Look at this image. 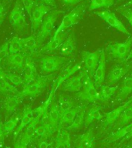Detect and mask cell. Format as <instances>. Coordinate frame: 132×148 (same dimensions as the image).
I'll return each instance as SVG.
<instances>
[{
  "instance_id": "9c48e42d",
  "label": "cell",
  "mask_w": 132,
  "mask_h": 148,
  "mask_svg": "<svg viewBox=\"0 0 132 148\" xmlns=\"http://www.w3.org/2000/svg\"><path fill=\"white\" fill-rule=\"evenodd\" d=\"M52 8L53 7L43 4L34 7V9H32L31 16H30V21H31V24H32L31 29H32V32H35L39 29V27L42 24L44 16L48 13L49 12H50L52 10Z\"/></svg>"
},
{
  "instance_id": "603a6c76",
  "label": "cell",
  "mask_w": 132,
  "mask_h": 148,
  "mask_svg": "<svg viewBox=\"0 0 132 148\" xmlns=\"http://www.w3.org/2000/svg\"><path fill=\"white\" fill-rule=\"evenodd\" d=\"M53 94L54 93L51 91L50 93V96H49L46 101L44 102L43 103H42L39 106L32 110V120H36V121L39 123L40 122L41 117L43 116L44 113L46 110H48L49 108H50V105H51V103H52Z\"/></svg>"
},
{
  "instance_id": "ee69618b",
  "label": "cell",
  "mask_w": 132,
  "mask_h": 148,
  "mask_svg": "<svg viewBox=\"0 0 132 148\" xmlns=\"http://www.w3.org/2000/svg\"><path fill=\"white\" fill-rule=\"evenodd\" d=\"M9 42H6L0 46V63L5 58L9 56Z\"/></svg>"
},
{
  "instance_id": "f35d334b",
  "label": "cell",
  "mask_w": 132,
  "mask_h": 148,
  "mask_svg": "<svg viewBox=\"0 0 132 148\" xmlns=\"http://www.w3.org/2000/svg\"><path fill=\"white\" fill-rule=\"evenodd\" d=\"M22 39H23L24 49H26L32 52V51L36 50L38 48L36 38L35 37L34 35H31L30 36L26 37V38H23Z\"/></svg>"
},
{
  "instance_id": "c3c4849f",
  "label": "cell",
  "mask_w": 132,
  "mask_h": 148,
  "mask_svg": "<svg viewBox=\"0 0 132 148\" xmlns=\"http://www.w3.org/2000/svg\"><path fill=\"white\" fill-rule=\"evenodd\" d=\"M62 2H63L65 4L67 5H76L80 3L81 1H83V0H61Z\"/></svg>"
},
{
  "instance_id": "8fae6325",
  "label": "cell",
  "mask_w": 132,
  "mask_h": 148,
  "mask_svg": "<svg viewBox=\"0 0 132 148\" xmlns=\"http://www.w3.org/2000/svg\"><path fill=\"white\" fill-rule=\"evenodd\" d=\"M87 73L85 70H81L80 73L77 74L76 76L67 79L62 84L61 89L68 92H79L81 88L83 87V79Z\"/></svg>"
},
{
  "instance_id": "52a82bcc",
  "label": "cell",
  "mask_w": 132,
  "mask_h": 148,
  "mask_svg": "<svg viewBox=\"0 0 132 148\" xmlns=\"http://www.w3.org/2000/svg\"><path fill=\"white\" fill-rule=\"evenodd\" d=\"M101 49H97L93 53L88 51H83L81 53L84 66L88 73L90 74V76H94V75L95 70L97 69L100 57L101 55Z\"/></svg>"
},
{
  "instance_id": "484cf974",
  "label": "cell",
  "mask_w": 132,
  "mask_h": 148,
  "mask_svg": "<svg viewBox=\"0 0 132 148\" xmlns=\"http://www.w3.org/2000/svg\"><path fill=\"white\" fill-rule=\"evenodd\" d=\"M128 71V68L124 66H115L111 69L107 76V82L109 83H114L122 78Z\"/></svg>"
},
{
  "instance_id": "f546056e",
  "label": "cell",
  "mask_w": 132,
  "mask_h": 148,
  "mask_svg": "<svg viewBox=\"0 0 132 148\" xmlns=\"http://www.w3.org/2000/svg\"><path fill=\"white\" fill-rule=\"evenodd\" d=\"M22 115H23V113H17L16 115H14L13 116H12L10 119H9L5 123L4 130L6 136L8 134L15 131V129L17 127L18 123L20 121L21 118H22Z\"/></svg>"
},
{
  "instance_id": "e0dca14e",
  "label": "cell",
  "mask_w": 132,
  "mask_h": 148,
  "mask_svg": "<svg viewBox=\"0 0 132 148\" xmlns=\"http://www.w3.org/2000/svg\"><path fill=\"white\" fill-rule=\"evenodd\" d=\"M76 47V40L75 37V33L72 32L69 35H68L65 39L62 45L60 47V54L65 57L71 55L74 53Z\"/></svg>"
},
{
  "instance_id": "2e32d148",
  "label": "cell",
  "mask_w": 132,
  "mask_h": 148,
  "mask_svg": "<svg viewBox=\"0 0 132 148\" xmlns=\"http://www.w3.org/2000/svg\"><path fill=\"white\" fill-rule=\"evenodd\" d=\"M76 148H94V136L92 129H89L84 134H81L75 140Z\"/></svg>"
},
{
  "instance_id": "db71d44e",
  "label": "cell",
  "mask_w": 132,
  "mask_h": 148,
  "mask_svg": "<svg viewBox=\"0 0 132 148\" xmlns=\"http://www.w3.org/2000/svg\"><path fill=\"white\" fill-rule=\"evenodd\" d=\"M127 5H132V0H129V1H128L124 5H123V6H127Z\"/></svg>"
},
{
  "instance_id": "816d5d0a",
  "label": "cell",
  "mask_w": 132,
  "mask_h": 148,
  "mask_svg": "<svg viewBox=\"0 0 132 148\" xmlns=\"http://www.w3.org/2000/svg\"><path fill=\"white\" fill-rule=\"evenodd\" d=\"M54 148H67L66 146L60 141H58L56 140H55V147Z\"/></svg>"
},
{
  "instance_id": "7bdbcfd3",
  "label": "cell",
  "mask_w": 132,
  "mask_h": 148,
  "mask_svg": "<svg viewBox=\"0 0 132 148\" xmlns=\"http://www.w3.org/2000/svg\"><path fill=\"white\" fill-rule=\"evenodd\" d=\"M21 2L23 3L25 10L27 12L28 15H29L30 17V16H31V14H32V9H34V0H21Z\"/></svg>"
},
{
  "instance_id": "3957f363",
  "label": "cell",
  "mask_w": 132,
  "mask_h": 148,
  "mask_svg": "<svg viewBox=\"0 0 132 148\" xmlns=\"http://www.w3.org/2000/svg\"><path fill=\"white\" fill-rule=\"evenodd\" d=\"M69 59L60 56H46L39 61V68L43 73H52L58 71L67 62Z\"/></svg>"
},
{
  "instance_id": "6f0895ef",
  "label": "cell",
  "mask_w": 132,
  "mask_h": 148,
  "mask_svg": "<svg viewBox=\"0 0 132 148\" xmlns=\"http://www.w3.org/2000/svg\"><path fill=\"white\" fill-rule=\"evenodd\" d=\"M119 1H122V0H119Z\"/></svg>"
},
{
  "instance_id": "f1b7e54d",
  "label": "cell",
  "mask_w": 132,
  "mask_h": 148,
  "mask_svg": "<svg viewBox=\"0 0 132 148\" xmlns=\"http://www.w3.org/2000/svg\"><path fill=\"white\" fill-rule=\"evenodd\" d=\"M132 92V76H129L124 79L123 81L122 86L120 87V92L116 97L117 99H124V98L128 96V95Z\"/></svg>"
},
{
  "instance_id": "7a4b0ae2",
  "label": "cell",
  "mask_w": 132,
  "mask_h": 148,
  "mask_svg": "<svg viewBox=\"0 0 132 148\" xmlns=\"http://www.w3.org/2000/svg\"><path fill=\"white\" fill-rule=\"evenodd\" d=\"M63 13H64V12L62 11V10H57V9L51 10L50 12L47 13L46 17L44 18L43 21L42 22L41 29L37 35V36L36 37L38 47L41 46L42 43L49 36V35H50L53 29V26H54V23H56V21L57 20L60 15Z\"/></svg>"
},
{
  "instance_id": "836d02e7",
  "label": "cell",
  "mask_w": 132,
  "mask_h": 148,
  "mask_svg": "<svg viewBox=\"0 0 132 148\" xmlns=\"http://www.w3.org/2000/svg\"><path fill=\"white\" fill-rule=\"evenodd\" d=\"M132 120V104L124 110L119 118L118 119L117 125L118 127H123Z\"/></svg>"
},
{
  "instance_id": "e575fe53",
  "label": "cell",
  "mask_w": 132,
  "mask_h": 148,
  "mask_svg": "<svg viewBox=\"0 0 132 148\" xmlns=\"http://www.w3.org/2000/svg\"><path fill=\"white\" fill-rule=\"evenodd\" d=\"M59 108H60V115L74 107V102L73 99L67 97H60L59 100Z\"/></svg>"
},
{
  "instance_id": "9a60e30c",
  "label": "cell",
  "mask_w": 132,
  "mask_h": 148,
  "mask_svg": "<svg viewBox=\"0 0 132 148\" xmlns=\"http://www.w3.org/2000/svg\"><path fill=\"white\" fill-rule=\"evenodd\" d=\"M105 69H106V55L104 49H102L98 65L94 75V83L97 86H100L104 83L105 79Z\"/></svg>"
},
{
  "instance_id": "5bb4252c",
  "label": "cell",
  "mask_w": 132,
  "mask_h": 148,
  "mask_svg": "<svg viewBox=\"0 0 132 148\" xmlns=\"http://www.w3.org/2000/svg\"><path fill=\"white\" fill-rule=\"evenodd\" d=\"M22 97L17 94L8 95L4 102H3V108H4L5 115L6 118H9L12 114L14 111L16 110V107L19 106V104L21 103Z\"/></svg>"
},
{
  "instance_id": "7c38bea8",
  "label": "cell",
  "mask_w": 132,
  "mask_h": 148,
  "mask_svg": "<svg viewBox=\"0 0 132 148\" xmlns=\"http://www.w3.org/2000/svg\"><path fill=\"white\" fill-rule=\"evenodd\" d=\"M132 46V37H130L124 42H118L109 46V50L114 58L126 60Z\"/></svg>"
},
{
  "instance_id": "83f0119b",
  "label": "cell",
  "mask_w": 132,
  "mask_h": 148,
  "mask_svg": "<svg viewBox=\"0 0 132 148\" xmlns=\"http://www.w3.org/2000/svg\"><path fill=\"white\" fill-rule=\"evenodd\" d=\"M81 107H74L71 110L68 111H66L65 113H62L60 115V124L59 127H63V125L64 124H71L72 122L74 121V118L78 113V112L81 110Z\"/></svg>"
},
{
  "instance_id": "4dcf8cb0",
  "label": "cell",
  "mask_w": 132,
  "mask_h": 148,
  "mask_svg": "<svg viewBox=\"0 0 132 148\" xmlns=\"http://www.w3.org/2000/svg\"><path fill=\"white\" fill-rule=\"evenodd\" d=\"M85 113V108L81 109L78 112V113L76 114V116H75L74 121L72 122L71 124L67 128V130L68 131H76V130H78L81 127L82 124H83V121H84Z\"/></svg>"
},
{
  "instance_id": "8d00e7d4",
  "label": "cell",
  "mask_w": 132,
  "mask_h": 148,
  "mask_svg": "<svg viewBox=\"0 0 132 148\" xmlns=\"http://www.w3.org/2000/svg\"><path fill=\"white\" fill-rule=\"evenodd\" d=\"M118 89V86H103L100 91V99L102 101L107 100L111 98L116 92Z\"/></svg>"
},
{
  "instance_id": "74e56055",
  "label": "cell",
  "mask_w": 132,
  "mask_h": 148,
  "mask_svg": "<svg viewBox=\"0 0 132 148\" xmlns=\"http://www.w3.org/2000/svg\"><path fill=\"white\" fill-rule=\"evenodd\" d=\"M114 0H91L89 10H94L100 8H109L113 5Z\"/></svg>"
},
{
  "instance_id": "5b68a950",
  "label": "cell",
  "mask_w": 132,
  "mask_h": 148,
  "mask_svg": "<svg viewBox=\"0 0 132 148\" xmlns=\"http://www.w3.org/2000/svg\"><path fill=\"white\" fill-rule=\"evenodd\" d=\"M76 97L83 101L92 103L100 99V92L97 91L94 83L93 82L89 74H86L83 79V90L76 93Z\"/></svg>"
},
{
  "instance_id": "6da1fadb",
  "label": "cell",
  "mask_w": 132,
  "mask_h": 148,
  "mask_svg": "<svg viewBox=\"0 0 132 148\" xmlns=\"http://www.w3.org/2000/svg\"><path fill=\"white\" fill-rule=\"evenodd\" d=\"M54 75L50 74L47 76H38L36 79L32 82L24 84L23 90L18 93L20 97H30L32 98H36L39 97L47 87L49 83L53 80Z\"/></svg>"
},
{
  "instance_id": "ab89813d",
  "label": "cell",
  "mask_w": 132,
  "mask_h": 148,
  "mask_svg": "<svg viewBox=\"0 0 132 148\" xmlns=\"http://www.w3.org/2000/svg\"><path fill=\"white\" fill-rule=\"evenodd\" d=\"M35 135H36L37 136H39V137L43 139V140H46L48 136H51L52 134L50 133V131L44 126L39 125L35 129Z\"/></svg>"
},
{
  "instance_id": "d6a6232c",
  "label": "cell",
  "mask_w": 132,
  "mask_h": 148,
  "mask_svg": "<svg viewBox=\"0 0 132 148\" xmlns=\"http://www.w3.org/2000/svg\"><path fill=\"white\" fill-rule=\"evenodd\" d=\"M24 49L23 43V39L17 36L13 37L9 42V52L10 54L20 53Z\"/></svg>"
},
{
  "instance_id": "4fadbf2b",
  "label": "cell",
  "mask_w": 132,
  "mask_h": 148,
  "mask_svg": "<svg viewBox=\"0 0 132 148\" xmlns=\"http://www.w3.org/2000/svg\"><path fill=\"white\" fill-rule=\"evenodd\" d=\"M23 84L32 82L37 78V70L35 62L30 56H26L23 66Z\"/></svg>"
},
{
  "instance_id": "4316f807",
  "label": "cell",
  "mask_w": 132,
  "mask_h": 148,
  "mask_svg": "<svg viewBox=\"0 0 132 148\" xmlns=\"http://www.w3.org/2000/svg\"><path fill=\"white\" fill-rule=\"evenodd\" d=\"M49 116H50V120L51 126L56 130H58L59 124H60V112L59 105L57 103H51L50 111H49Z\"/></svg>"
},
{
  "instance_id": "d590c367",
  "label": "cell",
  "mask_w": 132,
  "mask_h": 148,
  "mask_svg": "<svg viewBox=\"0 0 132 148\" xmlns=\"http://www.w3.org/2000/svg\"><path fill=\"white\" fill-rule=\"evenodd\" d=\"M131 130H132V123L118 130V131L116 132V133H114L113 134H112V135H111L108 139H107V140H108L109 142H113V141L114 140H118L122 139L123 137L126 135V134H128V133L131 131Z\"/></svg>"
},
{
  "instance_id": "277c9868",
  "label": "cell",
  "mask_w": 132,
  "mask_h": 148,
  "mask_svg": "<svg viewBox=\"0 0 132 148\" xmlns=\"http://www.w3.org/2000/svg\"><path fill=\"white\" fill-rule=\"evenodd\" d=\"M84 9H85V5H79V6L73 9L70 12L67 14L63 18L62 22L60 23V25H59V27L57 28V29L56 30L53 38H56L60 33L65 32V30L67 29L68 28L71 27L72 25L78 23L79 21L80 20L82 16H83Z\"/></svg>"
},
{
  "instance_id": "1f68e13d",
  "label": "cell",
  "mask_w": 132,
  "mask_h": 148,
  "mask_svg": "<svg viewBox=\"0 0 132 148\" xmlns=\"http://www.w3.org/2000/svg\"><path fill=\"white\" fill-rule=\"evenodd\" d=\"M55 140L62 142L67 148H71V140H70L69 131L67 129H64L63 127H59L58 128L57 136Z\"/></svg>"
},
{
  "instance_id": "7dc6e473",
  "label": "cell",
  "mask_w": 132,
  "mask_h": 148,
  "mask_svg": "<svg viewBox=\"0 0 132 148\" xmlns=\"http://www.w3.org/2000/svg\"><path fill=\"white\" fill-rule=\"evenodd\" d=\"M37 145H38V147L39 148H49V147L50 146V143L46 142V140L42 139V140L37 142Z\"/></svg>"
},
{
  "instance_id": "f5cc1de1",
  "label": "cell",
  "mask_w": 132,
  "mask_h": 148,
  "mask_svg": "<svg viewBox=\"0 0 132 148\" xmlns=\"http://www.w3.org/2000/svg\"><path fill=\"white\" fill-rule=\"evenodd\" d=\"M132 138V130L131 132H129L128 134H127L124 137L122 138V140H129V139Z\"/></svg>"
},
{
  "instance_id": "ac0fdd59",
  "label": "cell",
  "mask_w": 132,
  "mask_h": 148,
  "mask_svg": "<svg viewBox=\"0 0 132 148\" xmlns=\"http://www.w3.org/2000/svg\"><path fill=\"white\" fill-rule=\"evenodd\" d=\"M25 56H26L24 55V53H23L10 54L6 57V62L9 67H11L12 69L23 72Z\"/></svg>"
},
{
  "instance_id": "8992f818",
  "label": "cell",
  "mask_w": 132,
  "mask_h": 148,
  "mask_svg": "<svg viewBox=\"0 0 132 148\" xmlns=\"http://www.w3.org/2000/svg\"><path fill=\"white\" fill-rule=\"evenodd\" d=\"M9 22L12 26L18 32L23 31L27 27V23L23 13V9L19 0H17L14 8L9 14Z\"/></svg>"
},
{
  "instance_id": "d4e9b609",
  "label": "cell",
  "mask_w": 132,
  "mask_h": 148,
  "mask_svg": "<svg viewBox=\"0 0 132 148\" xmlns=\"http://www.w3.org/2000/svg\"><path fill=\"white\" fill-rule=\"evenodd\" d=\"M101 109V106H94L88 110L87 115L85 116V119H84V126L85 127H88L94 120H101L103 118V116L100 114Z\"/></svg>"
},
{
  "instance_id": "cb8c5ba5",
  "label": "cell",
  "mask_w": 132,
  "mask_h": 148,
  "mask_svg": "<svg viewBox=\"0 0 132 148\" xmlns=\"http://www.w3.org/2000/svg\"><path fill=\"white\" fill-rule=\"evenodd\" d=\"M38 124H39V122L32 119L30 124L25 127V132L23 133V136L19 139V142L21 143L28 146V144L32 140V137L35 136V129L38 126Z\"/></svg>"
},
{
  "instance_id": "30bf717a",
  "label": "cell",
  "mask_w": 132,
  "mask_h": 148,
  "mask_svg": "<svg viewBox=\"0 0 132 148\" xmlns=\"http://www.w3.org/2000/svg\"><path fill=\"white\" fill-rule=\"evenodd\" d=\"M81 69H82V66H81V63L79 62V63H76L73 66L69 65L67 67H66L65 69H63L62 71L60 73V74L58 75L57 78L56 79L55 81H54L51 91L53 93L56 92V91L59 89V87L64 83L65 81L67 80V79H69L72 75H74L75 73L80 70Z\"/></svg>"
},
{
  "instance_id": "d6986e66",
  "label": "cell",
  "mask_w": 132,
  "mask_h": 148,
  "mask_svg": "<svg viewBox=\"0 0 132 148\" xmlns=\"http://www.w3.org/2000/svg\"><path fill=\"white\" fill-rule=\"evenodd\" d=\"M67 36V32H61L58 35L56 38H52L51 40L46 44V46H44L41 49L39 50L40 53H53L55 50H56L58 48H60V46L62 45L66 38Z\"/></svg>"
},
{
  "instance_id": "7402d4cb",
  "label": "cell",
  "mask_w": 132,
  "mask_h": 148,
  "mask_svg": "<svg viewBox=\"0 0 132 148\" xmlns=\"http://www.w3.org/2000/svg\"><path fill=\"white\" fill-rule=\"evenodd\" d=\"M18 90L16 86L9 83L6 77V72L0 69V93L2 95H6L8 93H19Z\"/></svg>"
},
{
  "instance_id": "681fc988",
  "label": "cell",
  "mask_w": 132,
  "mask_h": 148,
  "mask_svg": "<svg viewBox=\"0 0 132 148\" xmlns=\"http://www.w3.org/2000/svg\"><path fill=\"white\" fill-rule=\"evenodd\" d=\"M42 2H45L46 4H47L50 6L53 7V8H55L56 6V5L55 0H40Z\"/></svg>"
},
{
  "instance_id": "ffe728a7",
  "label": "cell",
  "mask_w": 132,
  "mask_h": 148,
  "mask_svg": "<svg viewBox=\"0 0 132 148\" xmlns=\"http://www.w3.org/2000/svg\"><path fill=\"white\" fill-rule=\"evenodd\" d=\"M32 119V109L30 107L29 105L25 106L23 111V115L22 118L20 120V123L19 125V127L15 130V133H14V139H16L18 135L21 133L24 128L27 127L28 125L30 124L31 120Z\"/></svg>"
},
{
  "instance_id": "f6af8a7d",
  "label": "cell",
  "mask_w": 132,
  "mask_h": 148,
  "mask_svg": "<svg viewBox=\"0 0 132 148\" xmlns=\"http://www.w3.org/2000/svg\"><path fill=\"white\" fill-rule=\"evenodd\" d=\"M6 15V9L2 3H0V26L5 19V16Z\"/></svg>"
},
{
  "instance_id": "ba28073f",
  "label": "cell",
  "mask_w": 132,
  "mask_h": 148,
  "mask_svg": "<svg viewBox=\"0 0 132 148\" xmlns=\"http://www.w3.org/2000/svg\"><path fill=\"white\" fill-rule=\"evenodd\" d=\"M100 18H101L103 20H104L107 24L118 30L119 32H122L124 34L130 35V32L127 31L124 24L120 22L116 16V15L112 12L109 10H103V11H99L95 12Z\"/></svg>"
},
{
  "instance_id": "11a10c76",
  "label": "cell",
  "mask_w": 132,
  "mask_h": 148,
  "mask_svg": "<svg viewBox=\"0 0 132 148\" xmlns=\"http://www.w3.org/2000/svg\"><path fill=\"white\" fill-rule=\"evenodd\" d=\"M131 58H132V54H131V55L128 56H127V59H131Z\"/></svg>"
},
{
  "instance_id": "f907efd6",
  "label": "cell",
  "mask_w": 132,
  "mask_h": 148,
  "mask_svg": "<svg viewBox=\"0 0 132 148\" xmlns=\"http://www.w3.org/2000/svg\"><path fill=\"white\" fill-rule=\"evenodd\" d=\"M14 148H27V146L21 143L19 140H18L17 142L14 143Z\"/></svg>"
},
{
  "instance_id": "9f6ffc18",
  "label": "cell",
  "mask_w": 132,
  "mask_h": 148,
  "mask_svg": "<svg viewBox=\"0 0 132 148\" xmlns=\"http://www.w3.org/2000/svg\"><path fill=\"white\" fill-rule=\"evenodd\" d=\"M128 148H132V147H128Z\"/></svg>"
},
{
  "instance_id": "60d3db41",
  "label": "cell",
  "mask_w": 132,
  "mask_h": 148,
  "mask_svg": "<svg viewBox=\"0 0 132 148\" xmlns=\"http://www.w3.org/2000/svg\"><path fill=\"white\" fill-rule=\"evenodd\" d=\"M6 77L9 83L14 86H19L23 84V79L21 76L12 73H6Z\"/></svg>"
},
{
  "instance_id": "44dd1931",
  "label": "cell",
  "mask_w": 132,
  "mask_h": 148,
  "mask_svg": "<svg viewBox=\"0 0 132 148\" xmlns=\"http://www.w3.org/2000/svg\"><path fill=\"white\" fill-rule=\"evenodd\" d=\"M132 102V97L131 98L130 100L127 101V103H125L121 106H118V108L114 109L111 112L106 113V116H105V121H104V127H107V126H110V125L113 124V123L115 122L116 120H118V119L119 118L120 115L121 114L124 110L126 107H127L128 104H130Z\"/></svg>"
},
{
  "instance_id": "bcb514c9",
  "label": "cell",
  "mask_w": 132,
  "mask_h": 148,
  "mask_svg": "<svg viewBox=\"0 0 132 148\" xmlns=\"http://www.w3.org/2000/svg\"><path fill=\"white\" fill-rule=\"evenodd\" d=\"M6 136V133H5L4 123H2L0 121V145H2V143H3L4 138Z\"/></svg>"
},
{
  "instance_id": "b9f144b4",
  "label": "cell",
  "mask_w": 132,
  "mask_h": 148,
  "mask_svg": "<svg viewBox=\"0 0 132 148\" xmlns=\"http://www.w3.org/2000/svg\"><path fill=\"white\" fill-rule=\"evenodd\" d=\"M119 12H120L123 16H124L125 18H127V20L128 21V23H130V25H131L132 27V9L127 8V7L122 6L118 8L117 9Z\"/></svg>"
}]
</instances>
